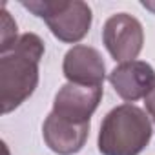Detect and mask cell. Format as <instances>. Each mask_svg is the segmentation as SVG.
<instances>
[{
    "mask_svg": "<svg viewBox=\"0 0 155 155\" xmlns=\"http://www.w3.org/2000/svg\"><path fill=\"white\" fill-rule=\"evenodd\" d=\"M18 40L17 37V24L11 18V15L6 11V8L2 9V44H0V51H8L15 42Z\"/></svg>",
    "mask_w": 155,
    "mask_h": 155,
    "instance_id": "9",
    "label": "cell"
},
{
    "mask_svg": "<svg viewBox=\"0 0 155 155\" xmlns=\"http://www.w3.org/2000/svg\"><path fill=\"white\" fill-rule=\"evenodd\" d=\"M108 79L115 93L126 102L148 99L155 90V69L144 60H131L119 64L110 73Z\"/></svg>",
    "mask_w": 155,
    "mask_h": 155,
    "instance_id": "6",
    "label": "cell"
},
{
    "mask_svg": "<svg viewBox=\"0 0 155 155\" xmlns=\"http://www.w3.org/2000/svg\"><path fill=\"white\" fill-rule=\"evenodd\" d=\"M44 42L35 33H24L0 58V104L2 113L18 108L38 84V62Z\"/></svg>",
    "mask_w": 155,
    "mask_h": 155,
    "instance_id": "1",
    "label": "cell"
},
{
    "mask_svg": "<svg viewBox=\"0 0 155 155\" xmlns=\"http://www.w3.org/2000/svg\"><path fill=\"white\" fill-rule=\"evenodd\" d=\"M48 148L58 155H73L81 151L90 135V124H73L49 113L42 126Z\"/></svg>",
    "mask_w": 155,
    "mask_h": 155,
    "instance_id": "8",
    "label": "cell"
},
{
    "mask_svg": "<svg viewBox=\"0 0 155 155\" xmlns=\"http://www.w3.org/2000/svg\"><path fill=\"white\" fill-rule=\"evenodd\" d=\"M102 42L119 64L131 62L139 57L144 44L142 24L128 13L111 15L102 28Z\"/></svg>",
    "mask_w": 155,
    "mask_h": 155,
    "instance_id": "4",
    "label": "cell"
},
{
    "mask_svg": "<svg viewBox=\"0 0 155 155\" xmlns=\"http://www.w3.org/2000/svg\"><path fill=\"white\" fill-rule=\"evenodd\" d=\"M146 110L150 111V115L153 117V122H155V90H153L151 95L146 99Z\"/></svg>",
    "mask_w": 155,
    "mask_h": 155,
    "instance_id": "10",
    "label": "cell"
},
{
    "mask_svg": "<svg viewBox=\"0 0 155 155\" xmlns=\"http://www.w3.org/2000/svg\"><path fill=\"white\" fill-rule=\"evenodd\" d=\"M26 9L44 18L51 33L68 44L82 40L91 26V9L86 2L81 0H35V2H22Z\"/></svg>",
    "mask_w": 155,
    "mask_h": 155,
    "instance_id": "3",
    "label": "cell"
},
{
    "mask_svg": "<svg viewBox=\"0 0 155 155\" xmlns=\"http://www.w3.org/2000/svg\"><path fill=\"white\" fill-rule=\"evenodd\" d=\"M150 139L148 115L133 104H122L104 117L99 131V151L102 155H139Z\"/></svg>",
    "mask_w": 155,
    "mask_h": 155,
    "instance_id": "2",
    "label": "cell"
},
{
    "mask_svg": "<svg viewBox=\"0 0 155 155\" xmlns=\"http://www.w3.org/2000/svg\"><path fill=\"white\" fill-rule=\"evenodd\" d=\"M102 99V86L64 84L55 95L53 115L73 124H90L93 111Z\"/></svg>",
    "mask_w": 155,
    "mask_h": 155,
    "instance_id": "5",
    "label": "cell"
},
{
    "mask_svg": "<svg viewBox=\"0 0 155 155\" xmlns=\"http://www.w3.org/2000/svg\"><path fill=\"white\" fill-rule=\"evenodd\" d=\"M64 77L68 82L82 86H102L106 77V66L102 55L90 46H73L62 64Z\"/></svg>",
    "mask_w": 155,
    "mask_h": 155,
    "instance_id": "7",
    "label": "cell"
}]
</instances>
